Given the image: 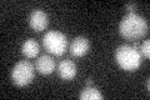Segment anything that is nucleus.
Masks as SVG:
<instances>
[{"label":"nucleus","mask_w":150,"mask_h":100,"mask_svg":"<svg viewBox=\"0 0 150 100\" xmlns=\"http://www.w3.org/2000/svg\"><path fill=\"white\" fill-rule=\"evenodd\" d=\"M34 65L28 60H21L11 70V80L16 87H26L34 79Z\"/></svg>","instance_id":"obj_4"},{"label":"nucleus","mask_w":150,"mask_h":100,"mask_svg":"<svg viewBox=\"0 0 150 100\" xmlns=\"http://www.w3.org/2000/svg\"><path fill=\"white\" fill-rule=\"evenodd\" d=\"M39 44L38 41L34 39H28L25 40V43L21 45V53L23 55H25L26 58H35V56L39 54Z\"/></svg>","instance_id":"obj_9"},{"label":"nucleus","mask_w":150,"mask_h":100,"mask_svg":"<svg viewBox=\"0 0 150 100\" xmlns=\"http://www.w3.org/2000/svg\"><path fill=\"white\" fill-rule=\"evenodd\" d=\"M119 33L126 40L137 41L148 33V23L138 14H128L119 24Z\"/></svg>","instance_id":"obj_1"},{"label":"nucleus","mask_w":150,"mask_h":100,"mask_svg":"<svg viewBox=\"0 0 150 100\" xmlns=\"http://www.w3.org/2000/svg\"><path fill=\"white\" fill-rule=\"evenodd\" d=\"M43 45L50 54L62 56L68 49V39L63 33L50 30L43 36Z\"/></svg>","instance_id":"obj_3"},{"label":"nucleus","mask_w":150,"mask_h":100,"mask_svg":"<svg viewBox=\"0 0 150 100\" xmlns=\"http://www.w3.org/2000/svg\"><path fill=\"white\" fill-rule=\"evenodd\" d=\"M140 51H142V54L146 59L150 58V41L149 40H145L142 44V46H140Z\"/></svg>","instance_id":"obj_11"},{"label":"nucleus","mask_w":150,"mask_h":100,"mask_svg":"<svg viewBox=\"0 0 150 100\" xmlns=\"http://www.w3.org/2000/svg\"><path fill=\"white\" fill-rule=\"evenodd\" d=\"M86 84H88V85H91V84H93L91 79H88V80H86Z\"/></svg>","instance_id":"obj_14"},{"label":"nucleus","mask_w":150,"mask_h":100,"mask_svg":"<svg viewBox=\"0 0 150 100\" xmlns=\"http://www.w3.org/2000/svg\"><path fill=\"white\" fill-rule=\"evenodd\" d=\"M146 89H148V91H149V89H150V82H149V79H146Z\"/></svg>","instance_id":"obj_13"},{"label":"nucleus","mask_w":150,"mask_h":100,"mask_svg":"<svg viewBox=\"0 0 150 100\" xmlns=\"http://www.w3.org/2000/svg\"><path fill=\"white\" fill-rule=\"evenodd\" d=\"M76 74H78V68L74 61L71 60L65 59L58 65V75L63 80H67V82L73 80L76 77Z\"/></svg>","instance_id":"obj_7"},{"label":"nucleus","mask_w":150,"mask_h":100,"mask_svg":"<svg viewBox=\"0 0 150 100\" xmlns=\"http://www.w3.org/2000/svg\"><path fill=\"white\" fill-rule=\"evenodd\" d=\"M137 4L131 3V4H126L125 5V9L129 11V14H135V11H137Z\"/></svg>","instance_id":"obj_12"},{"label":"nucleus","mask_w":150,"mask_h":100,"mask_svg":"<svg viewBox=\"0 0 150 100\" xmlns=\"http://www.w3.org/2000/svg\"><path fill=\"white\" fill-rule=\"evenodd\" d=\"M79 98H80V100H101L103 95L95 87L88 85V87H85L81 90Z\"/></svg>","instance_id":"obj_10"},{"label":"nucleus","mask_w":150,"mask_h":100,"mask_svg":"<svg viewBox=\"0 0 150 100\" xmlns=\"http://www.w3.org/2000/svg\"><path fill=\"white\" fill-rule=\"evenodd\" d=\"M35 69L43 75H50L55 70V61L49 55H41L36 60Z\"/></svg>","instance_id":"obj_8"},{"label":"nucleus","mask_w":150,"mask_h":100,"mask_svg":"<svg viewBox=\"0 0 150 100\" xmlns=\"http://www.w3.org/2000/svg\"><path fill=\"white\" fill-rule=\"evenodd\" d=\"M89 49H90V43L85 36H78L71 41L70 44V54L75 58H81L85 54H88Z\"/></svg>","instance_id":"obj_6"},{"label":"nucleus","mask_w":150,"mask_h":100,"mask_svg":"<svg viewBox=\"0 0 150 100\" xmlns=\"http://www.w3.org/2000/svg\"><path fill=\"white\" fill-rule=\"evenodd\" d=\"M49 24V16L45 11L40 10V9H35L33 10L30 16H29V25L31 29H34L35 31H43L48 28Z\"/></svg>","instance_id":"obj_5"},{"label":"nucleus","mask_w":150,"mask_h":100,"mask_svg":"<svg viewBox=\"0 0 150 100\" xmlns=\"http://www.w3.org/2000/svg\"><path fill=\"white\" fill-rule=\"evenodd\" d=\"M115 60L125 71H135L142 64V54L135 46L121 45L115 51Z\"/></svg>","instance_id":"obj_2"}]
</instances>
